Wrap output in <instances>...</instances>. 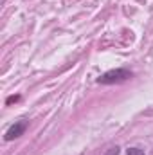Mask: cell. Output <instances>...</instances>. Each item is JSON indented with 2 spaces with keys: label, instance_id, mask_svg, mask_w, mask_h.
<instances>
[{
  "label": "cell",
  "instance_id": "6da1fadb",
  "mask_svg": "<svg viewBox=\"0 0 153 155\" xmlns=\"http://www.w3.org/2000/svg\"><path fill=\"white\" fill-rule=\"evenodd\" d=\"M126 78H130L128 71H112V72H106L103 78H99V83H114V81H121Z\"/></svg>",
  "mask_w": 153,
  "mask_h": 155
},
{
  "label": "cell",
  "instance_id": "3957f363",
  "mask_svg": "<svg viewBox=\"0 0 153 155\" xmlns=\"http://www.w3.org/2000/svg\"><path fill=\"white\" fill-rule=\"evenodd\" d=\"M128 155H144V153H142L139 148H130V150H128Z\"/></svg>",
  "mask_w": 153,
  "mask_h": 155
},
{
  "label": "cell",
  "instance_id": "277c9868",
  "mask_svg": "<svg viewBox=\"0 0 153 155\" xmlns=\"http://www.w3.org/2000/svg\"><path fill=\"white\" fill-rule=\"evenodd\" d=\"M106 155H119V148H117V146H115V148H110Z\"/></svg>",
  "mask_w": 153,
  "mask_h": 155
},
{
  "label": "cell",
  "instance_id": "7a4b0ae2",
  "mask_svg": "<svg viewBox=\"0 0 153 155\" xmlns=\"http://www.w3.org/2000/svg\"><path fill=\"white\" fill-rule=\"evenodd\" d=\"M25 126H27V123H25V121H18L16 124H13V126L7 130V134H5V139H7V141H11V139H15V137H20V135L24 134Z\"/></svg>",
  "mask_w": 153,
  "mask_h": 155
}]
</instances>
